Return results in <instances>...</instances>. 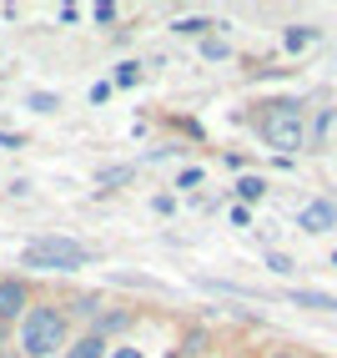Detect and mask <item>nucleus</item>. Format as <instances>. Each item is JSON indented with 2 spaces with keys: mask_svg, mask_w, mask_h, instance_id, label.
Segmentation results:
<instances>
[{
  "mask_svg": "<svg viewBox=\"0 0 337 358\" xmlns=\"http://www.w3.org/2000/svg\"><path fill=\"white\" fill-rule=\"evenodd\" d=\"M56 348H66V313L61 308H26V318H20V353L51 358Z\"/></svg>",
  "mask_w": 337,
  "mask_h": 358,
  "instance_id": "1",
  "label": "nucleus"
},
{
  "mask_svg": "<svg viewBox=\"0 0 337 358\" xmlns=\"http://www.w3.org/2000/svg\"><path fill=\"white\" fill-rule=\"evenodd\" d=\"M86 262H91V252L81 243H70V237H36L20 252V268H36V273H76Z\"/></svg>",
  "mask_w": 337,
  "mask_h": 358,
  "instance_id": "2",
  "label": "nucleus"
},
{
  "mask_svg": "<svg viewBox=\"0 0 337 358\" xmlns=\"http://www.w3.org/2000/svg\"><path fill=\"white\" fill-rule=\"evenodd\" d=\"M262 141L277 152H302V116H297V101H267V116H262Z\"/></svg>",
  "mask_w": 337,
  "mask_h": 358,
  "instance_id": "3",
  "label": "nucleus"
},
{
  "mask_svg": "<svg viewBox=\"0 0 337 358\" xmlns=\"http://www.w3.org/2000/svg\"><path fill=\"white\" fill-rule=\"evenodd\" d=\"M297 227H302V232H327V227H337V202H307V207L297 212Z\"/></svg>",
  "mask_w": 337,
  "mask_h": 358,
  "instance_id": "4",
  "label": "nucleus"
},
{
  "mask_svg": "<svg viewBox=\"0 0 337 358\" xmlns=\"http://www.w3.org/2000/svg\"><path fill=\"white\" fill-rule=\"evenodd\" d=\"M287 303L317 308V313H337V298H332V293H312V288H292V293H287Z\"/></svg>",
  "mask_w": 337,
  "mask_h": 358,
  "instance_id": "5",
  "label": "nucleus"
},
{
  "mask_svg": "<svg viewBox=\"0 0 337 358\" xmlns=\"http://www.w3.org/2000/svg\"><path fill=\"white\" fill-rule=\"evenodd\" d=\"M15 313H26V288L20 282H0V323L15 318Z\"/></svg>",
  "mask_w": 337,
  "mask_h": 358,
  "instance_id": "6",
  "label": "nucleus"
},
{
  "mask_svg": "<svg viewBox=\"0 0 337 358\" xmlns=\"http://www.w3.org/2000/svg\"><path fill=\"white\" fill-rule=\"evenodd\" d=\"M111 348H106V338L101 333H91V338H81V343H70L66 348V358H106Z\"/></svg>",
  "mask_w": 337,
  "mask_h": 358,
  "instance_id": "7",
  "label": "nucleus"
},
{
  "mask_svg": "<svg viewBox=\"0 0 337 358\" xmlns=\"http://www.w3.org/2000/svg\"><path fill=\"white\" fill-rule=\"evenodd\" d=\"M317 141H322V147H337V106H327L317 116Z\"/></svg>",
  "mask_w": 337,
  "mask_h": 358,
  "instance_id": "8",
  "label": "nucleus"
},
{
  "mask_svg": "<svg viewBox=\"0 0 337 358\" xmlns=\"http://www.w3.org/2000/svg\"><path fill=\"white\" fill-rule=\"evenodd\" d=\"M26 106H31V111H40V116H51V111L61 106V96H56V91H31Z\"/></svg>",
  "mask_w": 337,
  "mask_h": 358,
  "instance_id": "9",
  "label": "nucleus"
},
{
  "mask_svg": "<svg viewBox=\"0 0 337 358\" xmlns=\"http://www.w3.org/2000/svg\"><path fill=\"white\" fill-rule=\"evenodd\" d=\"M237 197H242V202L267 197V182H262V177H242V182H237Z\"/></svg>",
  "mask_w": 337,
  "mask_h": 358,
  "instance_id": "10",
  "label": "nucleus"
},
{
  "mask_svg": "<svg viewBox=\"0 0 337 358\" xmlns=\"http://www.w3.org/2000/svg\"><path fill=\"white\" fill-rule=\"evenodd\" d=\"M282 41H287V51H307V45L317 41V31H307V26H292V31L282 36Z\"/></svg>",
  "mask_w": 337,
  "mask_h": 358,
  "instance_id": "11",
  "label": "nucleus"
},
{
  "mask_svg": "<svg viewBox=\"0 0 337 358\" xmlns=\"http://www.w3.org/2000/svg\"><path fill=\"white\" fill-rule=\"evenodd\" d=\"M136 177V166H111V172H101V187H126Z\"/></svg>",
  "mask_w": 337,
  "mask_h": 358,
  "instance_id": "12",
  "label": "nucleus"
},
{
  "mask_svg": "<svg viewBox=\"0 0 337 358\" xmlns=\"http://www.w3.org/2000/svg\"><path fill=\"white\" fill-rule=\"evenodd\" d=\"M207 26H211L207 15H186V20H177V36H202Z\"/></svg>",
  "mask_w": 337,
  "mask_h": 358,
  "instance_id": "13",
  "label": "nucleus"
},
{
  "mask_svg": "<svg viewBox=\"0 0 337 358\" xmlns=\"http://www.w3.org/2000/svg\"><path fill=\"white\" fill-rule=\"evenodd\" d=\"M141 81V61H121V71H116V86H136Z\"/></svg>",
  "mask_w": 337,
  "mask_h": 358,
  "instance_id": "14",
  "label": "nucleus"
},
{
  "mask_svg": "<svg viewBox=\"0 0 337 358\" xmlns=\"http://www.w3.org/2000/svg\"><path fill=\"white\" fill-rule=\"evenodd\" d=\"M267 268L272 273H292V257H287V252H267Z\"/></svg>",
  "mask_w": 337,
  "mask_h": 358,
  "instance_id": "15",
  "label": "nucleus"
},
{
  "mask_svg": "<svg viewBox=\"0 0 337 358\" xmlns=\"http://www.w3.org/2000/svg\"><path fill=\"white\" fill-rule=\"evenodd\" d=\"M202 56H207V61H222V56H227V41H207Z\"/></svg>",
  "mask_w": 337,
  "mask_h": 358,
  "instance_id": "16",
  "label": "nucleus"
},
{
  "mask_svg": "<svg viewBox=\"0 0 337 358\" xmlns=\"http://www.w3.org/2000/svg\"><path fill=\"white\" fill-rule=\"evenodd\" d=\"M91 15H96V20H101V26H111V20H116V6H111V0H101V6H96Z\"/></svg>",
  "mask_w": 337,
  "mask_h": 358,
  "instance_id": "17",
  "label": "nucleus"
},
{
  "mask_svg": "<svg viewBox=\"0 0 337 358\" xmlns=\"http://www.w3.org/2000/svg\"><path fill=\"white\" fill-rule=\"evenodd\" d=\"M91 101H96V106L111 101V81H96V86H91Z\"/></svg>",
  "mask_w": 337,
  "mask_h": 358,
  "instance_id": "18",
  "label": "nucleus"
},
{
  "mask_svg": "<svg viewBox=\"0 0 337 358\" xmlns=\"http://www.w3.org/2000/svg\"><path fill=\"white\" fill-rule=\"evenodd\" d=\"M197 182H202V172H197V166H186V172L177 177V187H197Z\"/></svg>",
  "mask_w": 337,
  "mask_h": 358,
  "instance_id": "19",
  "label": "nucleus"
},
{
  "mask_svg": "<svg viewBox=\"0 0 337 358\" xmlns=\"http://www.w3.org/2000/svg\"><path fill=\"white\" fill-rule=\"evenodd\" d=\"M0 147H6V152H20L26 141H20V136H10V131H0Z\"/></svg>",
  "mask_w": 337,
  "mask_h": 358,
  "instance_id": "20",
  "label": "nucleus"
},
{
  "mask_svg": "<svg viewBox=\"0 0 337 358\" xmlns=\"http://www.w3.org/2000/svg\"><path fill=\"white\" fill-rule=\"evenodd\" d=\"M106 358H147V353H141V348H111Z\"/></svg>",
  "mask_w": 337,
  "mask_h": 358,
  "instance_id": "21",
  "label": "nucleus"
},
{
  "mask_svg": "<svg viewBox=\"0 0 337 358\" xmlns=\"http://www.w3.org/2000/svg\"><path fill=\"white\" fill-rule=\"evenodd\" d=\"M332 268H337V257H332Z\"/></svg>",
  "mask_w": 337,
  "mask_h": 358,
  "instance_id": "22",
  "label": "nucleus"
},
{
  "mask_svg": "<svg viewBox=\"0 0 337 358\" xmlns=\"http://www.w3.org/2000/svg\"><path fill=\"white\" fill-rule=\"evenodd\" d=\"M282 358H287V353H282Z\"/></svg>",
  "mask_w": 337,
  "mask_h": 358,
  "instance_id": "23",
  "label": "nucleus"
}]
</instances>
